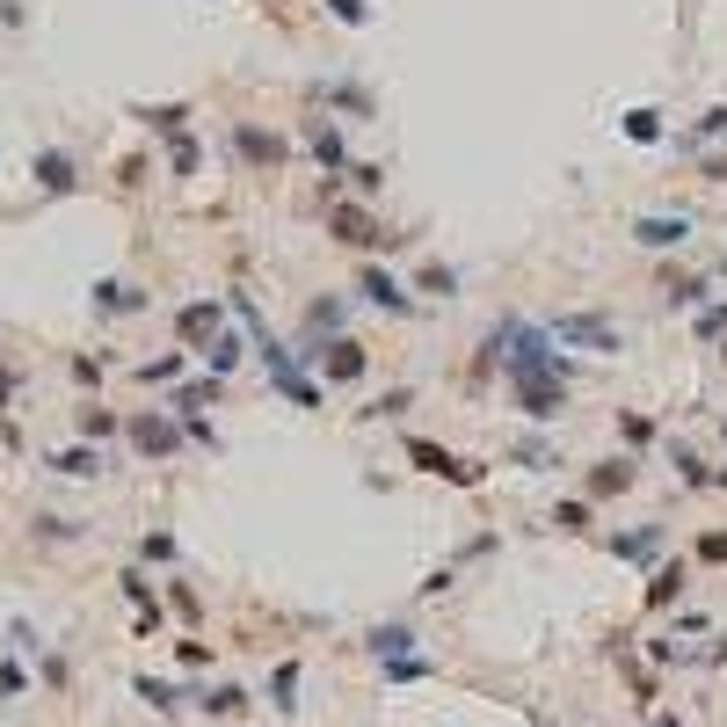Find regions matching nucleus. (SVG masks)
Returning a JSON list of instances; mask_svg holds the SVG:
<instances>
[{"mask_svg": "<svg viewBox=\"0 0 727 727\" xmlns=\"http://www.w3.org/2000/svg\"><path fill=\"white\" fill-rule=\"evenodd\" d=\"M196 168H204V139H196V131H182V139H168V175H175V182H190Z\"/></svg>", "mask_w": 727, "mask_h": 727, "instance_id": "32", "label": "nucleus"}, {"mask_svg": "<svg viewBox=\"0 0 727 727\" xmlns=\"http://www.w3.org/2000/svg\"><path fill=\"white\" fill-rule=\"evenodd\" d=\"M342 175H349V190H357V196H379V190H386V168H379V161H349Z\"/></svg>", "mask_w": 727, "mask_h": 727, "instance_id": "41", "label": "nucleus"}, {"mask_svg": "<svg viewBox=\"0 0 727 727\" xmlns=\"http://www.w3.org/2000/svg\"><path fill=\"white\" fill-rule=\"evenodd\" d=\"M364 648L379 654V662H393V654H414V626H400V618H393V626H371V633H364Z\"/></svg>", "mask_w": 727, "mask_h": 727, "instance_id": "28", "label": "nucleus"}, {"mask_svg": "<svg viewBox=\"0 0 727 727\" xmlns=\"http://www.w3.org/2000/svg\"><path fill=\"white\" fill-rule=\"evenodd\" d=\"M408 291H422V298H459V269L451 263H422Z\"/></svg>", "mask_w": 727, "mask_h": 727, "instance_id": "30", "label": "nucleus"}, {"mask_svg": "<svg viewBox=\"0 0 727 727\" xmlns=\"http://www.w3.org/2000/svg\"><path fill=\"white\" fill-rule=\"evenodd\" d=\"M175 335H182V349H204L212 335H226V298H190V306H175Z\"/></svg>", "mask_w": 727, "mask_h": 727, "instance_id": "11", "label": "nucleus"}, {"mask_svg": "<svg viewBox=\"0 0 727 727\" xmlns=\"http://www.w3.org/2000/svg\"><path fill=\"white\" fill-rule=\"evenodd\" d=\"M196 705H204L212 720H233V713H247V691L241 684H218V691H196Z\"/></svg>", "mask_w": 727, "mask_h": 727, "instance_id": "33", "label": "nucleus"}, {"mask_svg": "<svg viewBox=\"0 0 727 727\" xmlns=\"http://www.w3.org/2000/svg\"><path fill=\"white\" fill-rule=\"evenodd\" d=\"M124 444L139 459H175L182 451V422H175V408H131L124 414Z\"/></svg>", "mask_w": 727, "mask_h": 727, "instance_id": "7", "label": "nucleus"}, {"mask_svg": "<svg viewBox=\"0 0 727 727\" xmlns=\"http://www.w3.org/2000/svg\"><path fill=\"white\" fill-rule=\"evenodd\" d=\"M314 102H320V110H342L349 124H371V117H379V95H371L364 80H314Z\"/></svg>", "mask_w": 727, "mask_h": 727, "instance_id": "14", "label": "nucleus"}, {"mask_svg": "<svg viewBox=\"0 0 727 727\" xmlns=\"http://www.w3.org/2000/svg\"><path fill=\"white\" fill-rule=\"evenodd\" d=\"M648 727H684V720H677V713H662V720H648Z\"/></svg>", "mask_w": 727, "mask_h": 727, "instance_id": "52", "label": "nucleus"}, {"mask_svg": "<svg viewBox=\"0 0 727 727\" xmlns=\"http://www.w3.org/2000/svg\"><path fill=\"white\" fill-rule=\"evenodd\" d=\"M546 335H553L560 349H582V357H618V349H626V328H618L611 314H589V306L546 314Z\"/></svg>", "mask_w": 727, "mask_h": 727, "instance_id": "2", "label": "nucleus"}, {"mask_svg": "<svg viewBox=\"0 0 727 727\" xmlns=\"http://www.w3.org/2000/svg\"><path fill=\"white\" fill-rule=\"evenodd\" d=\"M269 705H277V713L298 705V662H277V669H269Z\"/></svg>", "mask_w": 727, "mask_h": 727, "instance_id": "37", "label": "nucleus"}, {"mask_svg": "<svg viewBox=\"0 0 727 727\" xmlns=\"http://www.w3.org/2000/svg\"><path fill=\"white\" fill-rule=\"evenodd\" d=\"M88 306H95V320H131V314H145L153 298H145L131 277H102V284L88 291Z\"/></svg>", "mask_w": 727, "mask_h": 727, "instance_id": "15", "label": "nucleus"}, {"mask_svg": "<svg viewBox=\"0 0 727 727\" xmlns=\"http://www.w3.org/2000/svg\"><path fill=\"white\" fill-rule=\"evenodd\" d=\"M553 532H567V538L597 532V502H589V495H567V502H553Z\"/></svg>", "mask_w": 727, "mask_h": 727, "instance_id": "27", "label": "nucleus"}, {"mask_svg": "<svg viewBox=\"0 0 727 727\" xmlns=\"http://www.w3.org/2000/svg\"><path fill=\"white\" fill-rule=\"evenodd\" d=\"M320 8H328L342 29H364V23H371V0H320Z\"/></svg>", "mask_w": 727, "mask_h": 727, "instance_id": "44", "label": "nucleus"}, {"mask_svg": "<svg viewBox=\"0 0 727 727\" xmlns=\"http://www.w3.org/2000/svg\"><path fill=\"white\" fill-rule=\"evenodd\" d=\"M66 371H73V386H80V393H95L102 379H110V357H73Z\"/></svg>", "mask_w": 727, "mask_h": 727, "instance_id": "43", "label": "nucleus"}, {"mask_svg": "<svg viewBox=\"0 0 727 727\" xmlns=\"http://www.w3.org/2000/svg\"><path fill=\"white\" fill-rule=\"evenodd\" d=\"M298 364H306L314 379H328V386H364V379H371V349H364L357 335L306 342V349H298Z\"/></svg>", "mask_w": 727, "mask_h": 727, "instance_id": "3", "label": "nucleus"}, {"mask_svg": "<svg viewBox=\"0 0 727 727\" xmlns=\"http://www.w3.org/2000/svg\"><path fill=\"white\" fill-rule=\"evenodd\" d=\"M226 153H233L247 175H277L291 161V139L284 131H269V124H255V117H233L226 124Z\"/></svg>", "mask_w": 727, "mask_h": 727, "instance_id": "4", "label": "nucleus"}, {"mask_svg": "<svg viewBox=\"0 0 727 727\" xmlns=\"http://www.w3.org/2000/svg\"><path fill=\"white\" fill-rule=\"evenodd\" d=\"M451 582H459V567H451V560H444V567H430V575H422V597H444V589H451Z\"/></svg>", "mask_w": 727, "mask_h": 727, "instance_id": "48", "label": "nucleus"}, {"mask_svg": "<svg viewBox=\"0 0 727 727\" xmlns=\"http://www.w3.org/2000/svg\"><path fill=\"white\" fill-rule=\"evenodd\" d=\"M218 400H226V379H218V371H204V379H182V386H175L168 408L182 414V408H218Z\"/></svg>", "mask_w": 727, "mask_h": 727, "instance_id": "25", "label": "nucleus"}, {"mask_svg": "<svg viewBox=\"0 0 727 727\" xmlns=\"http://www.w3.org/2000/svg\"><path fill=\"white\" fill-rule=\"evenodd\" d=\"M713 139H727V102H713V110H705L691 131H677V153H705Z\"/></svg>", "mask_w": 727, "mask_h": 727, "instance_id": "26", "label": "nucleus"}, {"mask_svg": "<svg viewBox=\"0 0 727 727\" xmlns=\"http://www.w3.org/2000/svg\"><path fill=\"white\" fill-rule=\"evenodd\" d=\"M139 560H175V538L168 532H145L139 538Z\"/></svg>", "mask_w": 727, "mask_h": 727, "instance_id": "47", "label": "nucleus"}, {"mask_svg": "<svg viewBox=\"0 0 727 727\" xmlns=\"http://www.w3.org/2000/svg\"><path fill=\"white\" fill-rule=\"evenodd\" d=\"M175 662H182V669H212V648H204V640H175Z\"/></svg>", "mask_w": 727, "mask_h": 727, "instance_id": "46", "label": "nucleus"}, {"mask_svg": "<svg viewBox=\"0 0 727 727\" xmlns=\"http://www.w3.org/2000/svg\"><path fill=\"white\" fill-rule=\"evenodd\" d=\"M713 487H727V465H720V473H713Z\"/></svg>", "mask_w": 727, "mask_h": 727, "instance_id": "53", "label": "nucleus"}, {"mask_svg": "<svg viewBox=\"0 0 727 727\" xmlns=\"http://www.w3.org/2000/svg\"><path fill=\"white\" fill-rule=\"evenodd\" d=\"M29 182H37V196H80V153L73 145H37L29 153Z\"/></svg>", "mask_w": 727, "mask_h": 727, "instance_id": "8", "label": "nucleus"}, {"mask_svg": "<svg viewBox=\"0 0 727 727\" xmlns=\"http://www.w3.org/2000/svg\"><path fill=\"white\" fill-rule=\"evenodd\" d=\"M328 335H349V298H306V342H328Z\"/></svg>", "mask_w": 727, "mask_h": 727, "instance_id": "19", "label": "nucleus"}, {"mask_svg": "<svg viewBox=\"0 0 727 727\" xmlns=\"http://www.w3.org/2000/svg\"><path fill=\"white\" fill-rule=\"evenodd\" d=\"M509 459H516V465H532V473H553V465H560V451L546 444V436H524V444H516Z\"/></svg>", "mask_w": 727, "mask_h": 727, "instance_id": "38", "label": "nucleus"}, {"mask_svg": "<svg viewBox=\"0 0 727 727\" xmlns=\"http://www.w3.org/2000/svg\"><path fill=\"white\" fill-rule=\"evenodd\" d=\"M626 139H633V145H662V139H669V124H662V110H654V102L626 110Z\"/></svg>", "mask_w": 727, "mask_h": 727, "instance_id": "31", "label": "nucleus"}, {"mask_svg": "<svg viewBox=\"0 0 727 727\" xmlns=\"http://www.w3.org/2000/svg\"><path fill=\"white\" fill-rule=\"evenodd\" d=\"M349 291H357V298L371 306V314H393V320H414V314H422V298H414V291L400 284V277H393L386 263H379V255H364V263H357Z\"/></svg>", "mask_w": 727, "mask_h": 727, "instance_id": "5", "label": "nucleus"}, {"mask_svg": "<svg viewBox=\"0 0 727 727\" xmlns=\"http://www.w3.org/2000/svg\"><path fill=\"white\" fill-rule=\"evenodd\" d=\"M196 357H204V371L233 379V371H241V357H247V335H233V328H226V335H212L204 349H196Z\"/></svg>", "mask_w": 727, "mask_h": 727, "instance_id": "23", "label": "nucleus"}, {"mask_svg": "<svg viewBox=\"0 0 727 727\" xmlns=\"http://www.w3.org/2000/svg\"><path fill=\"white\" fill-rule=\"evenodd\" d=\"M44 473H59V481H102L110 473V451L102 444H59V451H44Z\"/></svg>", "mask_w": 727, "mask_h": 727, "instance_id": "12", "label": "nucleus"}, {"mask_svg": "<svg viewBox=\"0 0 727 727\" xmlns=\"http://www.w3.org/2000/svg\"><path fill=\"white\" fill-rule=\"evenodd\" d=\"M654 291H662V306H669V314H699L705 298H713V284H705L699 269H662V284H654Z\"/></svg>", "mask_w": 727, "mask_h": 727, "instance_id": "17", "label": "nucleus"}, {"mask_svg": "<svg viewBox=\"0 0 727 727\" xmlns=\"http://www.w3.org/2000/svg\"><path fill=\"white\" fill-rule=\"evenodd\" d=\"M604 546H611L618 560H633V567H640V560H654L662 546H669V524H633V532H611Z\"/></svg>", "mask_w": 727, "mask_h": 727, "instance_id": "18", "label": "nucleus"}, {"mask_svg": "<svg viewBox=\"0 0 727 727\" xmlns=\"http://www.w3.org/2000/svg\"><path fill=\"white\" fill-rule=\"evenodd\" d=\"M15 699H29V669L0 654V705H15Z\"/></svg>", "mask_w": 727, "mask_h": 727, "instance_id": "42", "label": "nucleus"}, {"mask_svg": "<svg viewBox=\"0 0 727 727\" xmlns=\"http://www.w3.org/2000/svg\"><path fill=\"white\" fill-rule=\"evenodd\" d=\"M328 241L349 247V255H393L408 233H393L379 212H364V204H349V196H328Z\"/></svg>", "mask_w": 727, "mask_h": 727, "instance_id": "1", "label": "nucleus"}, {"mask_svg": "<svg viewBox=\"0 0 727 727\" xmlns=\"http://www.w3.org/2000/svg\"><path fill=\"white\" fill-rule=\"evenodd\" d=\"M669 465H677V481H684V487H713V473H705V459H699V451L669 444Z\"/></svg>", "mask_w": 727, "mask_h": 727, "instance_id": "39", "label": "nucleus"}, {"mask_svg": "<svg viewBox=\"0 0 727 727\" xmlns=\"http://www.w3.org/2000/svg\"><path fill=\"white\" fill-rule=\"evenodd\" d=\"M618 444H626V451H648V444H654V414L618 408Z\"/></svg>", "mask_w": 727, "mask_h": 727, "instance_id": "35", "label": "nucleus"}, {"mask_svg": "<svg viewBox=\"0 0 727 727\" xmlns=\"http://www.w3.org/2000/svg\"><path fill=\"white\" fill-rule=\"evenodd\" d=\"M502 386H509V400H516L524 422H560V414H567V379L532 371V379H502Z\"/></svg>", "mask_w": 727, "mask_h": 727, "instance_id": "9", "label": "nucleus"}, {"mask_svg": "<svg viewBox=\"0 0 727 727\" xmlns=\"http://www.w3.org/2000/svg\"><path fill=\"white\" fill-rule=\"evenodd\" d=\"M699 182H727V153H699Z\"/></svg>", "mask_w": 727, "mask_h": 727, "instance_id": "49", "label": "nucleus"}, {"mask_svg": "<svg viewBox=\"0 0 727 727\" xmlns=\"http://www.w3.org/2000/svg\"><path fill=\"white\" fill-rule=\"evenodd\" d=\"M633 481H640V459H633V451H611V459H597L582 473V495H589V502H611V495H626Z\"/></svg>", "mask_w": 727, "mask_h": 727, "instance_id": "13", "label": "nucleus"}, {"mask_svg": "<svg viewBox=\"0 0 727 727\" xmlns=\"http://www.w3.org/2000/svg\"><path fill=\"white\" fill-rule=\"evenodd\" d=\"M626 241H633V247H648V255H669V247L691 241V212H648V218H633Z\"/></svg>", "mask_w": 727, "mask_h": 727, "instance_id": "10", "label": "nucleus"}, {"mask_svg": "<svg viewBox=\"0 0 727 727\" xmlns=\"http://www.w3.org/2000/svg\"><path fill=\"white\" fill-rule=\"evenodd\" d=\"M182 371H190V349H168V357H145L131 379H139V386H175Z\"/></svg>", "mask_w": 727, "mask_h": 727, "instance_id": "29", "label": "nucleus"}, {"mask_svg": "<svg viewBox=\"0 0 727 727\" xmlns=\"http://www.w3.org/2000/svg\"><path fill=\"white\" fill-rule=\"evenodd\" d=\"M29 538H37V546H80L88 524H80V516H59V509H37V516H29Z\"/></svg>", "mask_w": 727, "mask_h": 727, "instance_id": "21", "label": "nucleus"}, {"mask_svg": "<svg viewBox=\"0 0 727 727\" xmlns=\"http://www.w3.org/2000/svg\"><path fill=\"white\" fill-rule=\"evenodd\" d=\"M131 117L145 124V131H161V139H182V131H190V102H153V110H131Z\"/></svg>", "mask_w": 727, "mask_h": 727, "instance_id": "24", "label": "nucleus"}, {"mask_svg": "<svg viewBox=\"0 0 727 727\" xmlns=\"http://www.w3.org/2000/svg\"><path fill=\"white\" fill-rule=\"evenodd\" d=\"M684 589H691V560H662V567L648 575V611H669Z\"/></svg>", "mask_w": 727, "mask_h": 727, "instance_id": "20", "label": "nucleus"}, {"mask_svg": "<svg viewBox=\"0 0 727 727\" xmlns=\"http://www.w3.org/2000/svg\"><path fill=\"white\" fill-rule=\"evenodd\" d=\"M131 691H139L153 713H168V720L182 713V691H175V684H161V677H131Z\"/></svg>", "mask_w": 727, "mask_h": 727, "instance_id": "34", "label": "nucleus"}, {"mask_svg": "<svg viewBox=\"0 0 727 727\" xmlns=\"http://www.w3.org/2000/svg\"><path fill=\"white\" fill-rule=\"evenodd\" d=\"M408 408H414V386H393V393H379V400H371L364 414L379 422V414H408Z\"/></svg>", "mask_w": 727, "mask_h": 727, "instance_id": "45", "label": "nucleus"}, {"mask_svg": "<svg viewBox=\"0 0 727 727\" xmlns=\"http://www.w3.org/2000/svg\"><path fill=\"white\" fill-rule=\"evenodd\" d=\"M400 459L414 465V473H430V481H451V487H481L487 481V465H473V459H459L451 444H436V436H400Z\"/></svg>", "mask_w": 727, "mask_h": 727, "instance_id": "6", "label": "nucleus"}, {"mask_svg": "<svg viewBox=\"0 0 727 727\" xmlns=\"http://www.w3.org/2000/svg\"><path fill=\"white\" fill-rule=\"evenodd\" d=\"M73 430L88 436V444H110V436H124V414L102 408V400H80V408H73Z\"/></svg>", "mask_w": 727, "mask_h": 727, "instance_id": "22", "label": "nucleus"}, {"mask_svg": "<svg viewBox=\"0 0 727 727\" xmlns=\"http://www.w3.org/2000/svg\"><path fill=\"white\" fill-rule=\"evenodd\" d=\"M691 560H699V567H727V524H705V532L691 538Z\"/></svg>", "mask_w": 727, "mask_h": 727, "instance_id": "36", "label": "nucleus"}, {"mask_svg": "<svg viewBox=\"0 0 727 727\" xmlns=\"http://www.w3.org/2000/svg\"><path fill=\"white\" fill-rule=\"evenodd\" d=\"M66 677H73L66 654H44V684H51V691H66Z\"/></svg>", "mask_w": 727, "mask_h": 727, "instance_id": "50", "label": "nucleus"}, {"mask_svg": "<svg viewBox=\"0 0 727 727\" xmlns=\"http://www.w3.org/2000/svg\"><path fill=\"white\" fill-rule=\"evenodd\" d=\"M691 328H699V342H727V298H705Z\"/></svg>", "mask_w": 727, "mask_h": 727, "instance_id": "40", "label": "nucleus"}, {"mask_svg": "<svg viewBox=\"0 0 727 727\" xmlns=\"http://www.w3.org/2000/svg\"><path fill=\"white\" fill-rule=\"evenodd\" d=\"M298 139H306V153L320 161V175H342V168H349V145H342V124H328V117H306V124H298Z\"/></svg>", "mask_w": 727, "mask_h": 727, "instance_id": "16", "label": "nucleus"}, {"mask_svg": "<svg viewBox=\"0 0 727 727\" xmlns=\"http://www.w3.org/2000/svg\"><path fill=\"white\" fill-rule=\"evenodd\" d=\"M15 386H23V371H0V408L15 400Z\"/></svg>", "mask_w": 727, "mask_h": 727, "instance_id": "51", "label": "nucleus"}]
</instances>
